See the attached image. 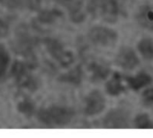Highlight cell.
<instances>
[{"label":"cell","mask_w":153,"mask_h":138,"mask_svg":"<svg viewBox=\"0 0 153 138\" xmlns=\"http://www.w3.org/2000/svg\"><path fill=\"white\" fill-rule=\"evenodd\" d=\"M88 9L93 16L108 22L115 21L118 15V6L114 0H90Z\"/></svg>","instance_id":"6da1fadb"},{"label":"cell","mask_w":153,"mask_h":138,"mask_svg":"<svg viewBox=\"0 0 153 138\" xmlns=\"http://www.w3.org/2000/svg\"><path fill=\"white\" fill-rule=\"evenodd\" d=\"M89 39L91 41L101 48H112L115 45L118 35L117 33L107 27L96 26L89 32Z\"/></svg>","instance_id":"7a4b0ae2"},{"label":"cell","mask_w":153,"mask_h":138,"mask_svg":"<svg viewBox=\"0 0 153 138\" xmlns=\"http://www.w3.org/2000/svg\"><path fill=\"white\" fill-rule=\"evenodd\" d=\"M71 117V113L63 108L53 107L50 109H42L39 113V118L45 124H67Z\"/></svg>","instance_id":"3957f363"},{"label":"cell","mask_w":153,"mask_h":138,"mask_svg":"<svg viewBox=\"0 0 153 138\" xmlns=\"http://www.w3.org/2000/svg\"><path fill=\"white\" fill-rule=\"evenodd\" d=\"M116 62L123 69L133 70L139 65L140 59L133 49L131 48H123L117 54Z\"/></svg>","instance_id":"277c9868"},{"label":"cell","mask_w":153,"mask_h":138,"mask_svg":"<svg viewBox=\"0 0 153 138\" xmlns=\"http://www.w3.org/2000/svg\"><path fill=\"white\" fill-rule=\"evenodd\" d=\"M85 102V112L90 116L100 113L105 107V100L98 91H93L90 92Z\"/></svg>","instance_id":"5b68a950"},{"label":"cell","mask_w":153,"mask_h":138,"mask_svg":"<svg viewBox=\"0 0 153 138\" xmlns=\"http://www.w3.org/2000/svg\"><path fill=\"white\" fill-rule=\"evenodd\" d=\"M46 46L51 52V54L62 65H68L72 63L73 61V56L71 53L64 51L62 48V46L54 40H48L46 41Z\"/></svg>","instance_id":"8992f818"},{"label":"cell","mask_w":153,"mask_h":138,"mask_svg":"<svg viewBox=\"0 0 153 138\" xmlns=\"http://www.w3.org/2000/svg\"><path fill=\"white\" fill-rule=\"evenodd\" d=\"M105 126L108 128H123L128 126V117L121 110L110 112L105 118Z\"/></svg>","instance_id":"52a82bcc"},{"label":"cell","mask_w":153,"mask_h":138,"mask_svg":"<svg viewBox=\"0 0 153 138\" xmlns=\"http://www.w3.org/2000/svg\"><path fill=\"white\" fill-rule=\"evenodd\" d=\"M137 20L142 27L153 31V5L141 6L137 13Z\"/></svg>","instance_id":"ba28073f"},{"label":"cell","mask_w":153,"mask_h":138,"mask_svg":"<svg viewBox=\"0 0 153 138\" xmlns=\"http://www.w3.org/2000/svg\"><path fill=\"white\" fill-rule=\"evenodd\" d=\"M151 82L152 77L145 72H141L135 76H131L127 78V83L129 86L134 91H138L147 85H149Z\"/></svg>","instance_id":"9c48e42d"},{"label":"cell","mask_w":153,"mask_h":138,"mask_svg":"<svg viewBox=\"0 0 153 138\" xmlns=\"http://www.w3.org/2000/svg\"><path fill=\"white\" fill-rule=\"evenodd\" d=\"M106 91L109 94L113 96L119 95L124 91V86L122 82V76L118 73H115L111 80L107 83Z\"/></svg>","instance_id":"30bf717a"},{"label":"cell","mask_w":153,"mask_h":138,"mask_svg":"<svg viewBox=\"0 0 153 138\" xmlns=\"http://www.w3.org/2000/svg\"><path fill=\"white\" fill-rule=\"evenodd\" d=\"M138 50L143 58L147 60L153 59V40L149 38L141 39L138 42Z\"/></svg>","instance_id":"8fae6325"},{"label":"cell","mask_w":153,"mask_h":138,"mask_svg":"<svg viewBox=\"0 0 153 138\" xmlns=\"http://www.w3.org/2000/svg\"><path fill=\"white\" fill-rule=\"evenodd\" d=\"M92 78L96 81H101L105 79L110 72V69L104 64L96 63L91 65Z\"/></svg>","instance_id":"7c38bea8"},{"label":"cell","mask_w":153,"mask_h":138,"mask_svg":"<svg viewBox=\"0 0 153 138\" xmlns=\"http://www.w3.org/2000/svg\"><path fill=\"white\" fill-rule=\"evenodd\" d=\"M133 123L136 128H141V129H152L153 128V120L146 113L138 114L135 117Z\"/></svg>","instance_id":"4fadbf2b"},{"label":"cell","mask_w":153,"mask_h":138,"mask_svg":"<svg viewBox=\"0 0 153 138\" xmlns=\"http://www.w3.org/2000/svg\"><path fill=\"white\" fill-rule=\"evenodd\" d=\"M9 62V56L3 46H0V76L4 75Z\"/></svg>","instance_id":"5bb4252c"},{"label":"cell","mask_w":153,"mask_h":138,"mask_svg":"<svg viewBox=\"0 0 153 138\" xmlns=\"http://www.w3.org/2000/svg\"><path fill=\"white\" fill-rule=\"evenodd\" d=\"M59 15V13L56 11H44L40 15L39 19L41 20V22L44 23H49L53 22L56 19V17H58Z\"/></svg>","instance_id":"9a60e30c"},{"label":"cell","mask_w":153,"mask_h":138,"mask_svg":"<svg viewBox=\"0 0 153 138\" xmlns=\"http://www.w3.org/2000/svg\"><path fill=\"white\" fill-rule=\"evenodd\" d=\"M81 77V73L79 68L74 69L73 71H71L68 75L65 76V80L69 81L71 83H79Z\"/></svg>","instance_id":"2e32d148"},{"label":"cell","mask_w":153,"mask_h":138,"mask_svg":"<svg viewBox=\"0 0 153 138\" xmlns=\"http://www.w3.org/2000/svg\"><path fill=\"white\" fill-rule=\"evenodd\" d=\"M12 73L15 76H16L18 79L22 78L25 75V66L22 63L16 62L12 69Z\"/></svg>","instance_id":"e0dca14e"},{"label":"cell","mask_w":153,"mask_h":138,"mask_svg":"<svg viewBox=\"0 0 153 138\" xmlns=\"http://www.w3.org/2000/svg\"><path fill=\"white\" fill-rule=\"evenodd\" d=\"M142 101L146 105H153V87L148 88L142 92Z\"/></svg>","instance_id":"ac0fdd59"},{"label":"cell","mask_w":153,"mask_h":138,"mask_svg":"<svg viewBox=\"0 0 153 138\" xmlns=\"http://www.w3.org/2000/svg\"><path fill=\"white\" fill-rule=\"evenodd\" d=\"M18 109L22 112V113H25V114H31L33 112V107L32 105L31 102H28V101H23L21 102L19 105H18Z\"/></svg>","instance_id":"d6986e66"},{"label":"cell","mask_w":153,"mask_h":138,"mask_svg":"<svg viewBox=\"0 0 153 138\" xmlns=\"http://www.w3.org/2000/svg\"><path fill=\"white\" fill-rule=\"evenodd\" d=\"M0 4L7 8H16L21 4V0H0Z\"/></svg>","instance_id":"ffe728a7"},{"label":"cell","mask_w":153,"mask_h":138,"mask_svg":"<svg viewBox=\"0 0 153 138\" xmlns=\"http://www.w3.org/2000/svg\"><path fill=\"white\" fill-rule=\"evenodd\" d=\"M27 3L32 10H38L41 7V0H27Z\"/></svg>","instance_id":"44dd1931"},{"label":"cell","mask_w":153,"mask_h":138,"mask_svg":"<svg viewBox=\"0 0 153 138\" xmlns=\"http://www.w3.org/2000/svg\"><path fill=\"white\" fill-rule=\"evenodd\" d=\"M7 33V26L3 21L0 20V37L5 36Z\"/></svg>","instance_id":"7402d4cb"}]
</instances>
